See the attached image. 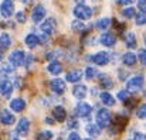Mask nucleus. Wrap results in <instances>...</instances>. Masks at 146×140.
<instances>
[{"label":"nucleus","instance_id":"obj_47","mask_svg":"<svg viewBox=\"0 0 146 140\" xmlns=\"http://www.w3.org/2000/svg\"><path fill=\"white\" fill-rule=\"evenodd\" d=\"M75 1H77L78 4H84V0H75Z\"/></svg>","mask_w":146,"mask_h":140},{"label":"nucleus","instance_id":"obj_14","mask_svg":"<svg viewBox=\"0 0 146 140\" xmlns=\"http://www.w3.org/2000/svg\"><path fill=\"white\" fill-rule=\"evenodd\" d=\"M10 108L13 112L19 113V112H23L24 108H26V100L21 99V98H14L11 102H10Z\"/></svg>","mask_w":146,"mask_h":140},{"label":"nucleus","instance_id":"obj_46","mask_svg":"<svg viewBox=\"0 0 146 140\" xmlns=\"http://www.w3.org/2000/svg\"><path fill=\"white\" fill-rule=\"evenodd\" d=\"M3 58H4V52L0 51V61H3Z\"/></svg>","mask_w":146,"mask_h":140},{"label":"nucleus","instance_id":"obj_43","mask_svg":"<svg viewBox=\"0 0 146 140\" xmlns=\"http://www.w3.org/2000/svg\"><path fill=\"white\" fill-rule=\"evenodd\" d=\"M48 41V37L47 36H38V43L40 44H46Z\"/></svg>","mask_w":146,"mask_h":140},{"label":"nucleus","instance_id":"obj_50","mask_svg":"<svg viewBox=\"0 0 146 140\" xmlns=\"http://www.w3.org/2000/svg\"><path fill=\"white\" fill-rule=\"evenodd\" d=\"M145 44H146V38H145Z\"/></svg>","mask_w":146,"mask_h":140},{"label":"nucleus","instance_id":"obj_2","mask_svg":"<svg viewBox=\"0 0 146 140\" xmlns=\"http://www.w3.org/2000/svg\"><path fill=\"white\" fill-rule=\"evenodd\" d=\"M74 16L81 21L82 20H90L92 17V9L88 7V6H84V4H78L74 9Z\"/></svg>","mask_w":146,"mask_h":140},{"label":"nucleus","instance_id":"obj_19","mask_svg":"<svg viewBox=\"0 0 146 140\" xmlns=\"http://www.w3.org/2000/svg\"><path fill=\"white\" fill-rule=\"evenodd\" d=\"M10 44H11V37H10V34L1 33V36H0V51L4 52V50H7V48L10 47Z\"/></svg>","mask_w":146,"mask_h":140},{"label":"nucleus","instance_id":"obj_30","mask_svg":"<svg viewBox=\"0 0 146 140\" xmlns=\"http://www.w3.org/2000/svg\"><path fill=\"white\" fill-rule=\"evenodd\" d=\"M98 74H99V72L97 71V68H94V67H88V68L85 69V77H87L88 79H94Z\"/></svg>","mask_w":146,"mask_h":140},{"label":"nucleus","instance_id":"obj_31","mask_svg":"<svg viewBox=\"0 0 146 140\" xmlns=\"http://www.w3.org/2000/svg\"><path fill=\"white\" fill-rule=\"evenodd\" d=\"M71 27H72L74 31H84V30H85V26H84V23H82L81 20L72 21V23H71Z\"/></svg>","mask_w":146,"mask_h":140},{"label":"nucleus","instance_id":"obj_3","mask_svg":"<svg viewBox=\"0 0 146 140\" xmlns=\"http://www.w3.org/2000/svg\"><path fill=\"white\" fill-rule=\"evenodd\" d=\"M112 122V115L108 109H101L97 113V125L99 127H108Z\"/></svg>","mask_w":146,"mask_h":140},{"label":"nucleus","instance_id":"obj_40","mask_svg":"<svg viewBox=\"0 0 146 140\" xmlns=\"http://www.w3.org/2000/svg\"><path fill=\"white\" fill-rule=\"evenodd\" d=\"M138 7H139L141 11L146 13V0H139V1H138Z\"/></svg>","mask_w":146,"mask_h":140},{"label":"nucleus","instance_id":"obj_27","mask_svg":"<svg viewBox=\"0 0 146 140\" xmlns=\"http://www.w3.org/2000/svg\"><path fill=\"white\" fill-rule=\"evenodd\" d=\"M109 24H111V18H109V17H104V18H101V20L98 21L97 27L99 30H106V28L109 27Z\"/></svg>","mask_w":146,"mask_h":140},{"label":"nucleus","instance_id":"obj_33","mask_svg":"<svg viewBox=\"0 0 146 140\" xmlns=\"http://www.w3.org/2000/svg\"><path fill=\"white\" fill-rule=\"evenodd\" d=\"M136 116H138L139 119H146V103L138 108V110H136Z\"/></svg>","mask_w":146,"mask_h":140},{"label":"nucleus","instance_id":"obj_7","mask_svg":"<svg viewBox=\"0 0 146 140\" xmlns=\"http://www.w3.org/2000/svg\"><path fill=\"white\" fill-rule=\"evenodd\" d=\"M55 28H57V21H55L54 17H48V18L41 24V31H43L46 36L52 34V33L55 31Z\"/></svg>","mask_w":146,"mask_h":140},{"label":"nucleus","instance_id":"obj_44","mask_svg":"<svg viewBox=\"0 0 146 140\" xmlns=\"http://www.w3.org/2000/svg\"><path fill=\"white\" fill-rule=\"evenodd\" d=\"M122 4H131V3H133L135 0H119Z\"/></svg>","mask_w":146,"mask_h":140},{"label":"nucleus","instance_id":"obj_9","mask_svg":"<svg viewBox=\"0 0 146 140\" xmlns=\"http://www.w3.org/2000/svg\"><path fill=\"white\" fill-rule=\"evenodd\" d=\"M91 59L97 65H108L109 64V54L106 51H101V52H97L95 55H92Z\"/></svg>","mask_w":146,"mask_h":140},{"label":"nucleus","instance_id":"obj_28","mask_svg":"<svg viewBox=\"0 0 146 140\" xmlns=\"http://www.w3.org/2000/svg\"><path fill=\"white\" fill-rule=\"evenodd\" d=\"M51 139H52V133L50 130H43V132H40L36 136V140H51Z\"/></svg>","mask_w":146,"mask_h":140},{"label":"nucleus","instance_id":"obj_5","mask_svg":"<svg viewBox=\"0 0 146 140\" xmlns=\"http://www.w3.org/2000/svg\"><path fill=\"white\" fill-rule=\"evenodd\" d=\"M0 13L4 18H9L11 17V14L14 13V4L11 0H3L1 4H0Z\"/></svg>","mask_w":146,"mask_h":140},{"label":"nucleus","instance_id":"obj_25","mask_svg":"<svg viewBox=\"0 0 146 140\" xmlns=\"http://www.w3.org/2000/svg\"><path fill=\"white\" fill-rule=\"evenodd\" d=\"M14 71V67L10 64V62H3V65L0 67V75H10L11 72Z\"/></svg>","mask_w":146,"mask_h":140},{"label":"nucleus","instance_id":"obj_12","mask_svg":"<svg viewBox=\"0 0 146 140\" xmlns=\"http://www.w3.org/2000/svg\"><path fill=\"white\" fill-rule=\"evenodd\" d=\"M11 92H13V84L9 79H1L0 81V93L4 98H10Z\"/></svg>","mask_w":146,"mask_h":140},{"label":"nucleus","instance_id":"obj_48","mask_svg":"<svg viewBox=\"0 0 146 140\" xmlns=\"http://www.w3.org/2000/svg\"><path fill=\"white\" fill-rule=\"evenodd\" d=\"M55 140H62V139H61V137H58V139H55Z\"/></svg>","mask_w":146,"mask_h":140},{"label":"nucleus","instance_id":"obj_22","mask_svg":"<svg viewBox=\"0 0 146 140\" xmlns=\"http://www.w3.org/2000/svg\"><path fill=\"white\" fill-rule=\"evenodd\" d=\"M136 61H138V57H136L133 52H126V54H123V57H122V62H123L125 65H129V67L135 65Z\"/></svg>","mask_w":146,"mask_h":140},{"label":"nucleus","instance_id":"obj_29","mask_svg":"<svg viewBox=\"0 0 146 140\" xmlns=\"http://www.w3.org/2000/svg\"><path fill=\"white\" fill-rule=\"evenodd\" d=\"M122 16L126 17V18H132V17L136 16V10L133 7H126V9L122 10Z\"/></svg>","mask_w":146,"mask_h":140},{"label":"nucleus","instance_id":"obj_34","mask_svg":"<svg viewBox=\"0 0 146 140\" xmlns=\"http://www.w3.org/2000/svg\"><path fill=\"white\" fill-rule=\"evenodd\" d=\"M136 24H138V26H143V24H146V13L139 14V16L136 17Z\"/></svg>","mask_w":146,"mask_h":140},{"label":"nucleus","instance_id":"obj_1","mask_svg":"<svg viewBox=\"0 0 146 140\" xmlns=\"http://www.w3.org/2000/svg\"><path fill=\"white\" fill-rule=\"evenodd\" d=\"M143 85H145V77L136 75L126 82V91L128 92H139L143 88Z\"/></svg>","mask_w":146,"mask_h":140},{"label":"nucleus","instance_id":"obj_32","mask_svg":"<svg viewBox=\"0 0 146 140\" xmlns=\"http://www.w3.org/2000/svg\"><path fill=\"white\" fill-rule=\"evenodd\" d=\"M101 84H102V87H106V88H112V81L109 79V77L108 75H101Z\"/></svg>","mask_w":146,"mask_h":140},{"label":"nucleus","instance_id":"obj_6","mask_svg":"<svg viewBox=\"0 0 146 140\" xmlns=\"http://www.w3.org/2000/svg\"><path fill=\"white\" fill-rule=\"evenodd\" d=\"M29 132H30V120L27 118H21L16 127V133L19 136H27Z\"/></svg>","mask_w":146,"mask_h":140},{"label":"nucleus","instance_id":"obj_39","mask_svg":"<svg viewBox=\"0 0 146 140\" xmlns=\"http://www.w3.org/2000/svg\"><path fill=\"white\" fill-rule=\"evenodd\" d=\"M133 140H146V135L145 133H141V132H135Z\"/></svg>","mask_w":146,"mask_h":140},{"label":"nucleus","instance_id":"obj_23","mask_svg":"<svg viewBox=\"0 0 146 140\" xmlns=\"http://www.w3.org/2000/svg\"><path fill=\"white\" fill-rule=\"evenodd\" d=\"M24 44L29 47V48H34L37 44H40V43H38V36H36V34H29V36H26Z\"/></svg>","mask_w":146,"mask_h":140},{"label":"nucleus","instance_id":"obj_41","mask_svg":"<svg viewBox=\"0 0 146 140\" xmlns=\"http://www.w3.org/2000/svg\"><path fill=\"white\" fill-rule=\"evenodd\" d=\"M68 127H70V129H72V130H74V129H77V127H78V122H77L75 119L68 120Z\"/></svg>","mask_w":146,"mask_h":140},{"label":"nucleus","instance_id":"obj_8","mask_svg":"<svg viewBox=\"0 0 146 140\" xmlns=\"http://www.w3.org/2000/svg\"><path fill=\"white\" fill-rule=\"evenodd\" d=\"M91 110H92V108H91V105L87 103V102H81V103H78L77 108H75V113H77V116H80V118H88L90 113H91Z\"/></svg>","mask_w":146,"mask_h":140},{"label":"nucleus","instance_id":"obj_35","mask_svg":"<svg viewBox=\"0 0 146 140\" xmlns=\"http://www.w3.org/2000/svg\"><path fill=\"white\" fill-rule=\"evenodd\" d=\"M118 99H121V100H128V99H129V92H128V91H119V92H118Z\"/></svg>","mask_w":146,"mask_h":140},{"label":"nucleus","instance_id":"obj_51","mask_svg":"<svg viewBox=\"0 0 146 140\" xmlns=\"http://www.w3.org/2000/svg\"><path fill=\"white\" fill-rule=\"evenodd\" d=\"M13 140H17V139H13Z\"/></svg>","mask_w":146,"mask_h":140},{"label":"nucleus","instance_id":"obj_26","mask_svg":"<svg viewBox=\"0 0 146 140\" xmlns=\"http://www.w3.org/2000/svg\"><path fill=\"white\" fill-rule=\"evenodd\" d=\"M126 46H128V48H135L136 47V36L133 33L126 34Z\"/></svg>","mask_w":146,"mask_h":140},{"label":"nucleus","instance_id":"obj_15","mask_svg":"<svg viewBox=\"0 0 146 140\" xmlns=\"http://www.w3.org/2000/svg\"><path fill=\"white\" fill-rule=\"evenodd\" d=\"M72 93H74V96L77 99H84L87 96V93H88V88L84 84H77L74 87V89H72Z\"/></svg>","mask_w":146,"mask_h":140},{"label":"nucleus","instance_id":"obj_18","mask_svg":"<svg viewBox=\"0 0 146 140\" xmlns=\"http://www.w3.org/2000/svg\"><path fill=\"white\" fill-rule=\"evenodd\" d=\"M81 78H82V71H80V69H71L65 77V79L68 82H78Z\"/></svg>","mask_w":146,"mask_h":140},{"label":"nucleus","instance_id":"obj_13","mask_svg":"<svg viewBox=\"0 0 146 140\" xmlns=\"http://www.w3.org/2000/svg\"><path fill=\"white\" fill-rule=\"evenodd\" d=\"M14 120H16L14 115H13V113H10L7 109L0 110V122H1L3 125L10 126V125H13V123H14Z\"/></svg>","mask_w":146,"mask_h":140},{"label":"nucleus","instance_id":"obj_24","mask_svg":"<svg viewBox=\"0 0 146 140\" xmlns=\"http://www.w3.org/2000/svg\"><path fill=\"white\" fill-rule=\"evenodd\" d=\"M85 130H87V133L90 135V136H92V137H97L101 135V127L95 125V123H90V125H87V127H85Z\"/></svg>","mask_w":146,"mask_h":140},{"label":"nucleus","instance_id":"obj_49","mask_svg":"<svg viewBox=\"0 0 146 140\" xmlns=\"http://www.w3.org/2000/svg\"><path fill=\"white\" fill-rule=\"evenodd\" d=\"M84 140H92V139H84Z\"/></svg>","mask_w":146,"mask_h":140},{"label":"nucleus","instance_id":"obj_42","mask_svg":"<svg viewBox=\"0 0 146 140\" xmlns=\"http://www.w3.org/2000/svg\"><path fill=\"white\" fill-rule=\"evenodd\" d=\"M68 140H81V137H80V135H78V133L72 132V133H70V136H68Z\"/></svg>","mask_w":146,"mask_h":140},{"label":"nucleus","instance_id":"obj_16","mask_svg":"<svg viewBox=\"0 0 146 140\" xmlns=\"http://www.w3.org/2000/svg\"><path fill=\"white\" fill-rule=\"evenodd\" d=\"M52 116H54V119L57 122H64L67 119V112H65V109L62 106H55L52 109Z\"/></svg>","mask_w":146,"mask_h":140},{"label":"nucleus","instance_id":"obj_20","mask_svg":"<svg viewBox=\"0 0 146 140\" xmlns=\"http://www.w3.org/2000/svg\"><path fill=\"white\" fill-rule=\"evenodd\" d=\"M47 71H48L51 75H58V74L62 72V65H61L58 61H52L51 64H48Z\"/></svg>","mask_w":146,"mask_h":140},{"label":"nucleus","instance_id":"obj_17","mask_svg":"<svg viewBox=\"0 0 146 140\" xmlns=\"http://www.w3.org/2000/svg\"><path fill=\"white\" fill-rule=\"evenodd\" d=\"M115 43H116V37L113 36V34H111V33H104L102 36H101V44L105 47H112L115 46Z\"/></svg>","mask_w":146,"mask_h":140},{"label":"nucleus","instance_id":"obj_10","mask_svg":"<svg viewBox=\"0 0 146 140\" xmlns=\"http://www.w3.org/2000/svg\"><path fill=\"white\" fill-rule=\"evenodd\" d=\"M46 7L44 6H41V4H38V6H36L34 7V10H33V14H31V18H33V21L34 23H40L44 17H46Z\"/></svg>","mask_w":146,"mask_h":140},{"label":"nucleus","instance_id":"obj_45","mask_svg":"<svg viewBox=\"0 0 146 140\" xmlns=\"http://www.w3.org/2000/svg\"><path fill=\"white\" fill-rule=\"evenodd\" d=\"M46 123H50V125H52L54 122L51 120V118H46Z\"/></svg>","mask_w":146,"mask_h":140},{"label":"nucleus","instance_id":"obj_4","mask_svg":"<svg viewBox=\"0 0 146 140\" xmlns=\"http://www.w3.org/2000/svg\"><path fill=\"white\" fill-rule=\"evenodd\" d=\"M9 59H10V64L16 68V67H20V65L24 64L26 54H24V51H21V50H16V51H13V52L10 54Z\"/></svg>","mask_w":146,"mask_h":140},{"label":"nucleus","instance_id":"obj_21","mask_svg":"<svg viewBox=\"0 0 146 140\" xmlns=\"http://www.w3.org/2000/svg\"><path fill=\"white\" fill-rule=\"evenodd\" d=\"M99 98H101V100H102V103L105 106H113L115 105V98L109 92H101L99 93Z\"/></svg>","mask_w":146,"mask_h":140},{"label":"nucleus","instance_id":"obj_38","mask_svg":"<svg viewBox=\"0 0 146 140\" xmlns=\"http://www.w3.org/2000/svg\"><path fill=\"white\" fill-rule=\"evenodd\" d=\"M62 55V51H54V52H50L47 54V58L50 59H54V58H58V57H61Z\"/></svg>","mask_w":146,"mask_h":140},{"label":"nucleus","instance_id":"obj_37","mask_svg":"<svg viewBox=\"0 0 146 140\" xmlns=\"http://www.w3.org/2000/svg\"><path fill=\"white\" fill-rule=\"evenodd\" d=\"M16 20L19 23H26V14H24V11H19L16 14Z\"/></svg>","mask_w":146,"mask_h":140},{"label":"nucleus","instance_id":"obj_11","mask_svg":"<svg viewBox=\"0 0 146 140\" xmlns=\"http://www.w3.org/2000/svg\"><path fill=\"white\" fill-rule=\"evenodd\" d=\"M50 88L55 93L61 95V93H64V91H65V82L61 78H55V79H52L50 82Z\"/></svg>","mask_w":146,"mask_h":140},{"label":"nucleus","instance_id":"obj_36","mask_svg":"<svg viewBox=\"0 0 146 140\" xmlns=\"http://www.w3.org/2000/svg\"><path fill=\"white\" fill-rule=\"evenodd\" d=\"M139 61L146 67V50H139Z\"/></svg>","mask_w":146,"mask_h":140}]
</instances>
